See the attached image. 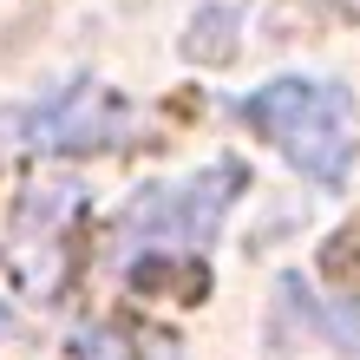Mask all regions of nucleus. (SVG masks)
I'll list each match as a JSON object with an SVG mask.
<instances>
[{
  "mask_svg": "<svg viewBox=\"0 0 360 360\" xmlns=\"http://www.w3.org/2000/svg\"><path fill=\"white\" fill-rule=\"evenodd\" d=\"M33 144L39 151H92V144H118L124 138V112L98 86H66L33 112Z\"/></svg>",
  "mask_w": 360,
  "mask_h": 360,
  "instance_id": "nucleus-3",
  "label": "nucleus"
},
{
  "mask_svg": "<svg viewBox=\"0 0 360 360\" xmlns=\"http://www.w3.org/2000/svg\"><path fill=\"white\" fill-rule=\"evenodd\" d=\"M236 112H243L249 131L275 138V151H282L295 171H308L314 184H341L354 171L360 112H354V92L334 86V79H269Z\"/></svg>",
  "mask_w": 360,
  "mask_h": 360,
  "instance_id": "nucleus-1",
  "label": "nucleus"
},
{
  "mask_svg": "<svg viewBox=\"0 0 360 360\" xmlns=\"http://www.w3.org/2000/svg\"><path fill=\"white\" fill-rule=\"evenodd\" d=\"M243 190V164L217 158L184 184H151L144 197L118 217V243L124 249H203L223 229L229 203Z\"/></svg>",
  "mask_w": 360,
  "mask_h": 360,
  "instance_id": "nucleus-2",
  "label": "nucleus"
},
{
  "mask_svg": "<svg viewBox=\"0 0 360 360\" xmlns=\"http://www.w3.org/2000/svg\"><path fill=\"white\" fill-rule=\"evenodd\" d=\"M79 360H131V347L118 334H105V328H86L79 334Z\"/></svg>",
  "mask_w": 360,
  "mask_h": 360,
  "instance_id": "nucleus-6",
  "label": "nucleus"
},
{
  "mask_svg": "<svg viewBox=\"0 0 360 360\" xmlns=\"http://www.w3.org/2000/svg\"><path fill=\"white\" fill-rule=\"evenodd\" d=\"M229 13H203L197 27H190V59H223L229 53Z\"/></svg>",
  "mask_w": 360,
  "mask_h": 360,
  "instance_id": "nucleus-5",
  "label": "nucleus"
},
{
  "mask_svg": "<svg viewBox=\"0 0 360 360\" xmlns=\"http://www.w3.org/2000/svg\"><path fill=\"white\" fill-rule=\"evenodd\" d=\"M7 334H13V314H7V308H0V341H7Z\"/></svg>",
  "mask_w": 360,
  "mask_h": 360,
  "instance_id": "nucleus-7",
  "label": "nucleus"
},
{
  "mask_svg": "<svg viewBox=\"0 0 360 360\" xmlns=\"http://www.w3.org/2000/svg\"><path fill=\"white\" fill-rule=\"evenodd\" d=\"M282 308H302L334 354H360V302L354 295H314L302 275H288L282 282Z\"/></svg>",
  "mask_w": 360,
  "mask_h": 360,
  "instance_id": "nucleus-4",
  "label": "nucleus"
}]
</instances>
